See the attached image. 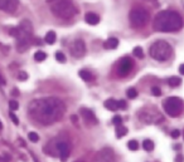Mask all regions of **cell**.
<instances>
[{"instance_id":"52a82bcc","label":"cell","mask_w":184,"mask_h":162,"mask_svg":"<svg viewBox=\"0 0 184 162\" xmlns=\"http://www.w3.org/2000/svg\"><path fill=\"white\" fill-rule=\"evenodd\" d=\"M149 13L143 8H134L129 14V20L131 27L134 28H143L149 21Z\"/></svg>"},{"instance_id":"f35d334b","label":"cell","mask_w":184,"mask_h":162,"mask_svg":"<svg viewBox=\"0 0 184 162\" xmlns=\"http://www.w3.org/2000/svg\"><path fill=\"white\" fill-rule=\"evenodd\" d=\"M179 73L184 75V64H182V65L179 67Z\"/></svg>"},{"instance_id":"d6a6232c","label":"cell","mask_w":184,"mask_h":162,"mask_svg":"<svg viewBox=\"0 0 184 162\" xmlns=\"http://www.w3.org/2000/svg\"><path fill=\"white\" fill-rule=\"evenodd\" d=\"M18 79L19 81H27L28 79V73L27 72H20L18 75Z\"/></svg>"},{"instance_id":"e0dca14e","label":"cell","mask_w":184,"mask_h":162,"mask_svg":"<svg viewBox=\"0 0 184 162\" xmlns=\"http://www.w3.org/2000/svg\"><path fill=\"white\" fill-rule=\"evenodd\" d=\"M106 49H116L119 47V39L116 38H108L106 41H105V45H104Z\"/></svg>"},{"instance_id":"ac0fdd59","label":"cell","mask_w":184,"mask_h":162,"mask_svg":"<svg viewBox=\"0 0 184 162\" xmlns=\"http://www.w3.org/2000/svg\"><path fill=\"white\" fill-rule=\"evenodd\" d=\"M128 134V128L125 126L120 124V126H116V137L118 138H121L124 136Z\"/></svg>"},{"instance_id":"8fae6325","label":"cell","mask_w":184,"mask_h":162,"mask_svg":"<svg viewBox=\"0 0 184 162\" xmlns=\"http://www.w3.org/2000/svg\"><path fill=\"white\" fill-rule=\"evenodd\" d=\"M19 6V0H0V10L6 13H15Z\"/></svg>"},{"instance_id":"b9f144b4","label":"cell","mask_w":184,"mask_h":162,"mask_svg":"<svg viewBox=\"0 0 184 162\" xmlns=\"http://www.w3.org/2000/svg\"><path fill=\"white\" fill-rule=\"evenodd\" d=\"M0 130H3V123H2V121H0Z\"/></svg>"},{"instance_id":"7a4b0ae2","label":"cell","mask_w":184,"mask_h":162,"mask_svg":"<svg viewBox=\"0 0 184 162\" xmlns=\"http://www.w3.org/2000/svg\"><path fill=\"white\" fill-rule=\"evenodd\" d=\"M183 27L182 16L173 10H163L155 15L153 20V29L155 31L168 33L177 31Z\"/></svg>"},{"instance_id":"7c38bea8","label":"cell","mask_w":184,"mask_h":162,"mask_svg":"<svg viewBox=\"0 0 184 162\" xmlns=\"http://www.w3.org/2000/svg\"><path fill=\"white\" fill-rule=\"evenodd\" d=\"M97 162H116L115 153L111 148H104L98 152Z\"/></svg>"},{"instance_id":"2e32d148","label":"cell","mask_w":184,"mask_h":162,"mask_svg":"<svg viewBox=\"0 0 184 162\" xmlns=\"http://www.w3.org/2000/svg\"><path fill=\"white\" fill-rule=\"evenodd\" d=\"M105 108L108 109V111H116L119 109V101H116L114 98H108L105 101Z\"/></svg>"},{"instance_id":"bcb514c9","label":"cell","mask_w":184,"mask_h":162,"mask_svg":"<svg viewBox=\"0 0 184 162\" xmlns=\"http://www.w3.org/2000/svg\"><path fill=\"white\" fill-rule=\"evenodd\" d=\"M183 136H184V133H183Z\"/></svg>"},{"instance_id":"5bb4252c","label":"cell","mask_w":184,"mask_h":162,"mask_svg":"<svg viewBox=\"0 0 184 162\" xmlns=\"http://www.w3.org/2000/svg\"><path fill=\"white\" fill-rule=\"evenodd\" d=\"M80 113L82 114V117L85 118V121H86L87 123L96 124V123L98 122L97 118H96V116H95V113L92 112L91 109H88V108H81V109H80Z\"/></svg>"},{"instance_id":"f6af8a7d","label":"cell","mask_w":184,"mask_h":162,"mask_svg":"<svg viewBox=\"0 0 184 162\" xmlns=\"http://www.w3.org/2000/svg\"><path fill=\"white\" fill-rule=\"evenodd\" d=\"M149 2H153V0H149Z\"/></svg>"},{"instance_id":"603a6c76","label":"cell","mask_w":184,"mask_h":162,"mask_svg":"<svg viewBox=\"0 0 184 162\" xmlns=\"http://www.w3.org/2000/svg\"><path fill=\"white\" fill-rule=\"evenodd\" d=\"M143 148L145 150V151H152L153 148H154V143H153V141H150V140H145L144 142H143Z\"/></svg>"},{"instance_id":"836d02e7","label":"cell","mask_w":184,"mask_h":162,"mask_svg":"<svg viewBox=\"0 0 184 162\" xmlns=\"http://www.w3.org/2000/svg\"><path fill=\"white\" fill-rule=\"evenodd\" d=\"M128 108V103H126V101H119V109H126Z\"/></svg>"},{"instance_id":"ba28073f","label":"cell","mask_w":184,"mask_h":162,"mask_svg":"<svg viewBox=\"0 0 184 162\" xmlns=\"http://www.w3.org/2000/svg\"><path fill=\"white\" fill-rule=\"evenodd\" d=\"M164 111L170 117H178L183 111V101L178 97H169L164 102Z\"/></svg>"},{"instance_id":"74e56055","label":"cell","mask_w":184,"mask_h":162,"mask_svg":"<svg viewBox=\"0 0 184 162\" xmlns=\"http://www.w3.org/2000/svg\"><path fill=\"white\" fill-rule=\"evenodd\" d=\"M5 84H6V81L4 79V77L0 74V86H5Z\"/></svg>"},{"instance_id":"7402d4cb","label":"cell","mask_w":184,"mask_h":162,"mask_svg":"<svg viewBox=\"0 0 184 162\" xmlns=\"http://www.w3.org/2000/svg\"><path fill=\"white\" fill-rule=\"evenodd\" d=\"M46 58H47V54L44 52H42V50H38V52L34 54V59L37 62H43Z\"/></svg>"},{"instance_id":"e575fe53","label":"cell","mask_w":184,"mask_h":162,"mask_svg":"<svg viewBox=\"0 0 184 162\" xmlns=\"http://www.w3.org/2000/svg\"><path fill=\"white\" fill-rule=\"evenodd\" d=\"M9 33H10V35H12V37L16 38V37H18V33H19V31H18V27H14V28H12Z\"/></svg>"},{"instance_id":"9c48e42d","label":"cell","mask_w":184,"mask_h":162,"mask_svg":"<svg viewBox=\"0 0 184 162\" xmlns=\"http://www.w3.org/2000/svg\"><path fill=\"white\" fill-rule=\"evenodd\" d=\"M139 118L140 121H143L145 123H158L160 122L163 117L160 114V112L156 109V108H144L140 111V114H139Z\"/></svg>"},{"instance_id":"4316f807","label":"cell","mask_w":184,"mask_h":162,"mask_svg":"<svg viewBox=\"0 0 184 162\" xmlns=\"http://www.w3.org/2000/svg\"><path fill=\"white\" fill-rule=\"evenodd\" d=\"M28 138H29V141H32V142H38L39 141V136L36 133V132H29L28 133Z\"/></svg>"},{"instance_id":"ee69618b","label":"cell","mask_w":184,"mask_h":162,"mask_svg":"<svg viewBox=\"0 0 184 162\" xmlns=\"http://www.w3.org/2000/svg\"><path fill=\"white\" fill-rule=\"evenodd\" d=\"M76 162H83V161H76Z\"/></svg>"},{"instance_id":"4dcf8cb0","label":"cell","mask_w":184,"mask_h":162,"mask_svg":"<svg viewBox=\"0 0 184 162\" xmlns=\"http://www.w3.org/2000/svg\"><path fill=\"white\" fill-rule=\"evenodd\" d=\"M9 108H10V111H16L19 108L18 102H16V101H10L9 102Z\"/></svg>"},{"instance_id":"83f0119b","label":"cell","mask_w":184,"mask_h":162,"mask_svg":"<svg viewBox=\"0 0 184 162\" xmlns=\"http://www.w3.org/2000/svg\"><path fill=\"white\" fill-rule=\"evenodd\" d=\"M56 59H57V61L60 62V63H64V62H66V55H64L62 52H57V53H56Z\"/></svg>"},{"instance_id":"8d00e7d4","label":"cell","mask_w":184,"mask_h":162,"mask_svg":"<svg viewBox=\"0 0 184 162\" xmlns=\"http://www.w3.org/2000/svg\"><path fill=\"white\" fill-rule=\"evenodd\" d=\"M0 162H9V157L8 156H0Z\"/></svg>"},{"instance_id":"5b68a950","label":"cell","mask_w":184,"mask_h":162,"mask_svg":"<svg viewBox=\"0 0 184 162\" xmlns=\"http://www.w3.org/2000/svg\"><path fill=\"white\" fill-rule=\"evenodd\" d=\"M149 54L153 59L159 62H164L168 61L173 54V48L172 45L165 40H158L150 47L149 49Z\"/></svg>"},{"instance_id":"7bdbcfd3","label":"cell","mask_w":184,"mask_h":162,"mask_svg":"<svg viewBox=\"0 0 184 162\" xmlns=\"http://www.w3.org/2000/svg\"><path fill=\"white\" fill-rule=\"evenodd\" d=\"M48 2H54V0H48Z\"/></svg>"},{"instance_id":"cb8c5ba5","label":"cell","mask_w":184,"mask_h":162,"mask_svg":"<svg viewBox=\"0 0 184 162\" xmlns=\"http://www.w3.org/2000/svg\"><path fill=\"white\" fill-rule=\"evenodd\" d=\"M128 147H129V150H131V151H136V150L139 148V143H138L135 140H131V141L128 142Z\"/></svg>"},{"instance_id":"8992f818","label":"cell","mask_w":184,"mask_h":162,"mask_svg":"<svg viewBox=\"0 0 184 162\" xmlns=\"http://www.w3.org/2000/svg\"><path fill=\"white\" fill-rule=\"evenodd\" d=\"M48 147H52L51 151H47L49 153V156H58L61 158V161H67V160H68L71 147H70V143L67 141L54 140V141L48 143Z\"/></svg>"},{"instance_id":"ffe728a7","label":"cell","mask_w":184,"mask_h":162,"mask_svg":"<svg viewBox=\"0 0 184 162\" xmlns=\"http://www.w3.org/2000/svg\"><path fill=\"white\" fill-rule=\"evenodd\" d=\"M78 74H80V77H81V78L85 81V82H90V81H92V78H94V77H92V73H90L88 71H85V69L80 71Z\"/></svg>"},{"instance_id":"d6986e66","label":"cell","mask_w":184,"mask_h":162,"mask_svg":"<svg viewBox=\"0 0 184 162\" xmlns=\"http://www.w3.org/2000/svg\"><path fill=\"white\" fill-rule=\"evenodd\" d=\"M56 39H57V35H56L54 31H48L46 34V38H44L47 44H53L54 41H56Z\"/></svg>"},{"instance_id":"277c9868","label":"cell","mask_w":184,"mask_h":162,"mask_svg":"<svg viewBox=\"0 0 184 162\" xmlns=\"http://www.w3.org/2000/svg\"><path fill=\"white\" fill-rule=\"evenodd\" d=\"M51 10L57 18L61 19H70L77 14V8L72 0H56Z\"/></svg>"},{"instance_id":"d4e9b609","label":"cell","mask_w":184,"mask_h":162,"mask_svg":"<svg viewBox=\"0 0 184 162\" xmlns=\"http://www.w3.org/2000/svg\"><path fill=\"white\" fill-rule=\"evenodd\" d=\"M126 94L130 99H134V98H136L138 97V91L135 88H129L128 92H126Z\"/></svg>"},{"instance_id":"44dd1931","label":"cell","mask_w":184,"mask_h":162,"mask_svg":"<svg viewBox=\"0 0 184 162\" xmlns=\"http://www.w3.org/2000/svg\"><path fill=\"white\" fill-rule=\"evenodd\" d=\"M168 83H169L170 87H178L182 83V79L179 78V77H170V78L168 79Z\"/></svg>"},{"instance_id":"1f68e13d","label":"cell","mask_w":184,"mask_h":162,"mask_svg":"<svg viewBox=\"0 0 184 162\" xmlns=\"http://www.w3.org/2000/svg\"><path fill=\"white\" fill-rule=\"evenodd\" d=\"M112 123H114L115 126H120V124H122V118H121L120 116H115V117L112 118Z\"/></svg>"},{"instance_id":"9a60e30c","label":"cell","mask_w":184,"mask_h":162,"mask_svg":"<svg viewBox=\"0 0 184 162\" xmlns=\"http://www.w3.org/2000/svg\"><path fill=\"white\" fill-rule=\"evenodd\" d=\"M85 20L90 25H97L100 23V16L97 14H95V13H87L85 15Z\"/></svg>"},{"instance_id":"ab89813d","label":"cell","mask_w":184,"mask_h":162,"mask_svg":"<svg viewBox=\"0 0 184 162\" xmlns=\"http://www.w3.org/2000/svg\"><path fill=\"white\" fill-rule=\"evenodd\" d=\"M13 96H15V97H16V96H19V92H18V89H16V88H14V89H13Z\"/></svg>"},{"instance_id":"6da1fadb","label":"cell","mask_w":184,"mask_h":162,"mask_svg":"<svg viewBox=\"0 0 184 162\" xmlns=\"http://www.w3.org/2000/svg\"><path fill=\"white\" fill-rule=\"evenodd\" d=\"M30 117L40 124H52L63 117L66 112V106L63 101L56 97L37 98L32 101L28 107Z\"/></svg>"},{"instance_id":"3957f363","label":"cell","mask_w":184,"mask_h":162,"mask_svg":"<svg viewBox=\"0 0 184 162\" xmlns=\"http://www.w3.org/2000/svg\"><path fill=\"white\" fill-rule=\"evenodd\" d=\"M18 37H16V50L24 53L29 49L32 44V31L33 27L29 20H23L18 25Z\"/></svg>"},{"instance_id":"d590c367","label":"cell","mask_w":184,"mask_h":162,"mask_svg":"<svg viewBox=\"0 0 184 162\" xmlns=\"http://www.w3.org/2000/svg\"><path fill=\"white\" fill-rule=\"evenodd\" d=\"M179 136H180V131H179V130H174V131L172 132V137H173V138H178Z\"/></svg>"},{"instance_id":"30bf717a","label":"cell","mask_w":184,"mask_h":162,"mask_svg":"<svg viewBox=\"0 0 184 162\" xmlns=\"http://www.w3.org/2000/svg\"><path fill=\"white\" fill-rule=\"evenodd\" d=\"M70 52L74 58H81L86 53V45L82 39H76L70 47Z\"/></svg>"},{"instance_id":"f1b7e54d","label":"cell","mask_w":184,"mask_h":162,"mask_svg":"<svg viewBox=\"0 0 184 162\" xmlns=\"http://www.w3.org/2000/svg\"><path fill=\"white\" fill-rule=\"evenodd\" d=\"M9 117H10V119L13 121L14 124H16V126L19 124V119H18V117H16V114L14 113V111H10L9 112Z\"/></svg>"},{"instance_id":"4fadbf2b","label":"cell","mask_w":184,"mask_h":162,"mask_svg":"<svg viewBox=\"0 0 184 162\" xmlns=\"http://www.w3.org/2000/svg\"><path fill=\"white\" fill-rule=\"evenodd\" d=\"M132 67H134V61L131 58H124L121 63L119 64V74L120 75H126L130 73V71L132 69Z\"/></svg>"},{"instance_id":"60d3db41","label":"cell","mask_w":184,"mask_h":162,"mask_svg":"<svg viewBox=\"0 0 184 162\" xmlns=\"http://www.w3.org/2000/svg\"><path fill=\"white\" fill-rule=\"evenodd\" d=\"M182 161H183V157H182V156H178V157H177V162H182Z\"/></svg>"},{"instance_id":"484cf974","label":"cell","mask_w":184,"mask_h":162,"mask_svg":"<svg viewBox=\"0 0 184 162\" xmlns=\"http://www.w3.org/2000/svg\"><path fill=\"white\" fill-rule=\"evenodd\" d=\"M134 54H135L138 58H144V50L141 47H135L134 48Z\"/></svg>"},{"instance_id":"f546056e","label":"cell","mask_w":184,"mask_h":162,"mask_svg":"<svg viewBox=\"0 0 184 162\" xmlns=\"http://www.w3.org/2000/svg\"><path fill=\"white\" fill-rule=\"evenodd\" d=\"M152 93H153V96H155V97H160L162 96V89L159 87H153L152 88Z\"/></svg>"}]
</instances>
